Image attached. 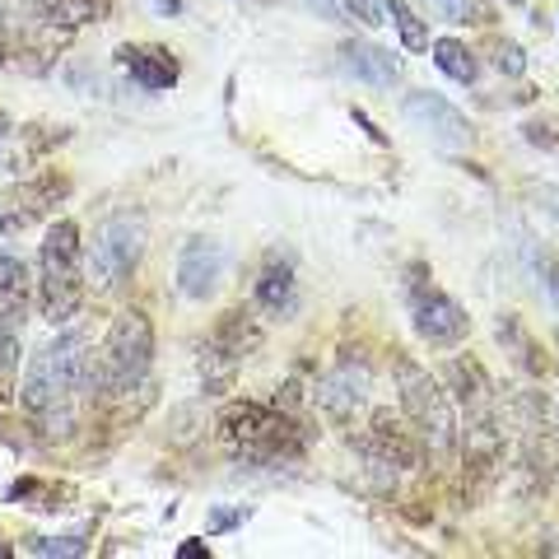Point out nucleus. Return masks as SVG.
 <instances>
[{
    "label": "nucleus",
    "mask_w": 559,
    "mask_h": 559,
    "mask_svg": "<svg viewBox=\"0 0 559 559\" xmlns=\"http://www.w3.org/2000/svg\"><path fill=\"white\" fill-rule=\"evenodd\" d=\"M117 66L127 70V75L140 84V90H150V94H159V90H173L182 75V66L178 57H173L168 47H140V43H127L117 51Z\"/></svg>",
    "instance_id": "11"
},
{
    "label": "nucleus",
    "mask_w": 559,
    "mask_h": 559,
    "mask_svg": "<svg viewBox=\"0 0 559 559\" xmlns=\"http://www.w3.org/2000/svg\"><path fill=\"white\" fill-rule=\"evenodd\" d=\"M178 559H210V550L201 546V540H182V546H178Z\"/></svg>",
    "instance_id": "25"
},
{
    "label": "nucleus",
    "mask_w": 559,
    "mask_h": 559,
    "mask_svg": "<svg viewBox=\"0 0 559 559\" xmlns=\"http://www.w3.org/2000/svg\"><path fill=\"white\" fill-rule=\"evenodd\" d=\"M33 308V280L28 266L14 252H0V318L24 322Z\"/></svg>",
    "instance_id": "13"
},
{
    "label": "nucleus",
    "mask_w": 559,
    "mask_h": 559,
    "mask_svg": "<svg viewBox=\"0 0 559 559\" xmlns=\"http://www.w3.org/2000/svg\"><path fill=\"white\" fill-rule=\"evenodd\" d=\"M355 121H359V127H364V131H369V140H373V145H388V135H382V131H378V127H373V121H369V117H364V112H355Z\"/></svg>",
    "instance_id": "26"
},
{
    "label": "nucleus",
    "mask_w": 559,
    "mask_h": 559,
    "mask_svg": "<svg viewBox=\"0 0 559 559\" xmlns=\"http://www.w3.org/2000/svg\"><path fill=\"white\" fill-rule=\"evenodd\" d=\"M294 289H299V280H294V266L285 257H275V261H266V266L257 271V304L266 308V312H289L294 308Z\"/></svg>",
    "instance_id": "14"
},
{
    "label": "nucleus",
    "mask_w": 559,
    "mask_h": 559,
    "mask_svg": "<svg viewBox=\"0 0 559 559\" xmlns=\"http://www.w3.org/2000/svg\"><path fill=\"white\" fill-rule=\"evenodd\" d=\"M429 47H433V66H439L448 80H457V84H476L480 61H476V51H471L466 43L443 38V43H429Z\"/></svg>",
    "instance_id": "16"
},
{
    "label": "nucleus",
    "mask_w": 559,
    "mask_h": 559,
    "mask_svg": "<svg viewBox=\"0 0 559 559\" xmlns=\"http://www.w3.org/2000/svg\"><path fill=\"white\" fill-rule=\"evenodd\" d=\"M546 197H550V201H555V205H550V210H555V215H559V191H546Z\"/></svg>",
    "instance_id": "28"
},
{
    "label": "nucleus",
    "mask_w": 559,
    "mask_h": 559,
    "mask_svg": "<svg viewBox=\"0 0 559 559\" xmlns=\"http://www.w3.org/2000/svg\"><path fill=\"white\" fill-rule=\"evenodd\" d=\"M382 10L396 20V28H401V43H406L411 51H425L429 47V28H425V20L406 5V0H382Z\"/></svg>",
    "instance_id": "20"
},
{
    "label": "nucleus",
    "mask_w": 559,
    "mask_h": 559,
    "mask_svg": "<svg viewBox=\"0 0 559 559\" xmlns=\"http://www.w3.org/2000/svg\"><path fill=\"white\" fill-rule=\"evenodd\" d=\"M359 448H364V457H369V462L392 466V471L415 466V457L425 452V448H419V439H415V429L406 425V415H396V411H373Z\"/></svg>",
    "instance_id": "8"
},
{
    "label": "nucleus",
    "mask_w": 559,
    "mask_h": 559,
    "mask_svg": "<svg viewBox=\"0 0 559 559\" xmlns=\"http://www.w3.org/2000/svg\"><path fill=\"white\" fill-rule=\"evenodd\" d=\"M392 378H396V401H401V415L406 425L415 429L419 448L433 466H448L462 448V429H457V406H452L448 388L433 373H425L419 364L411 359H396L392 364Z\"/></svg>",
    "instance_id": "2"
},
{
    "label": "nucleus",
    "mask_w": 559,
    "mask_h": 559,
    "mask_svg": "<svg viewBox=\"0 0 559 559\" xmlns=\"http://www.w3.org/2000/svg\"><path fill=\"white\" fill-rule=\"evenodd\" d=\"M345 70L359 75L364 84H373V90H396L401 75H406L396 51L373 47V43H345Z\"/></svg>",
    "instance_id": "12"
},
{
    "label": "nucleus",
    "mask_w": 559,
    "mask_h": 559,
    "mask_svg": "<svg viewBox=\"0 0 559 559\" xmlns=\"http://www.w3.org/2000/svg\"><path fill=\"white\" fill-rule=\"evenodd\" d=\"M489 51H495V66L503 75H522V70H527V51H522L513 38H489Z\"/></svg>",
    "instance_id": "21"
},
{
    "label": "nucleus",
    "mask_w": 559,
    "mask_h": 559,
    "mask_svg": "<svg viewBox=\"0 0 559 559\" xmlns=\"http://www.w3.org/2000/svg\"><path fill=\"white\" fill-rule=\"evenodd\" d=\"M84 369H90V355H84L80 331L75 336H57L47 349L33 355V369L24 378V411L51 439H61L75 425V392L84 388Z\"/></svg>",
    "instance_id": "1"
},
{
    "label": "nucleus",
    "mask_w": 559,
    "mask_h": 559,
    "mask_svg": "<svg viewBox=\"0 0 559 559\" xmlns=\"http://www.w3.org/2000/svg\"><path fill=\"white\" fill-rule=\"evenodd\" d=\"M28 555H57V559H70V555H84V540H70V536H33Z\"/></svg>",
    "instance_id": "22"
},
{
    "label": "nucleus",
    "mask_w": 559,
    "mask_h": 559,
    "mask_svg": "<svg viewBox=\"0 0 559 559\" xmlns=\"http://www.w3.org/2000/svg\"><path fill=\"white\" fill-rule=\"evenodd\" d=\"M540 275H546V294H550V304L559 308V261H546V266H540Z\"/></svg>",
    "instance_id": "24"
},
{
    "label": "nucleus",
    "mask_w": 559,
    "mask_h": 559,
    "mask_svg": "<svg viewBox=\"0 0 559 559\" xmlns=\"http://www.w3.org/2000/svg\"><path fill=\"white\" fill-rule=\"evenodd\" d=\"M140 257H145V224L131 215L103 219L90 242V275L98 285H121V280L135 271Z\"/></svg>",
    "instance_id": "7"
},
{
    "label": "nucleus",
    "mask_w": 559,
    "mask_h": 559,
    "mask_svg": "<svg viewBox=\"0 0 559 559\" xmlns=\"http://www.w3.org/2000/svg\"><path fill=\"white\" fill-rule=\"evenodd\" d=\"M219 439L229 448L234 462L248 466H271V462H289L304 452V433L289 415H280L257 401H234L219 415Z\"/></svg>",
    "instance_id": "3"
},
{
    "label": "nucleus",
    "mask_w": 559,
    "mask_h": 559,
    "mask_svg": "<svg viewBox=\"0 0 559 559\" xmlns=\"http://www.w3.org/2000/svg\"><path fill=\"white\" fill-rule=\"evenodd\" d=\"M5 229H14V219H5V215H0V234H5Z\"/></svg>",
    "instance_id": "29"
},
{
    "label": "nucleus",
    "mask_w": 559,
    "mask_h": 559,
    "mask_svg": "<svg viewBox=\"0 0 559 559\" xmlns=\"http://www.w3.org/2000/svg\"><path fill=\"white\" fill-rule=\"evenodd\" d=\"M401 112H406V121H415V127L433 140V145H443V150H466L471 145V121L452 108L448 98H439V94L411 90V98L401 103Z\"/></svg>",
    "instance_id": "9"
},
{
    "label": "nucleus",
    "mask_w": 559,
    "mask_h": 559,
    "mask_svg": "<svg viewBox=\"0 0 559 559\" xmlns=\"http://www.w3.org/2000/svg\"><path fill=\"white\" fill-rule=\"evenodd\" d=\"M224 275V248L215 238H191L178 252V289L182 299H210Z\"/></svg>",
    "instance_id": "10"
},
{
    "label": "nucleus",
    "mask_w": 559,
    "mask_h": 559,
    "mask_svg": "<svg viewBox=\"0 0 559 559\" xmlns=\"http://www.w3.org/2000/svg\"><path fill=\"white\" fill-rule=\"evenodd\" d=\"M38 304L43 318L51 326H66L80 312V294H84V271H80V229L75 219H57L43 234V252H38Z\"/></svg>",
    "instance_id": "5"
},
{
    "label": "nucleus",
    "mask_w": 559,
    "mask_h": 559,
    "mask_svg": "<svg viewBox=\"0 0 559 559\" xmlns=\"http://www.w3.org/2000/svg\"><path fill=\"white\" fill-rule=\"evenodd\" d=\"M112 0H33V20L43 24H61V28H80L108 14Z\"/></svg>",
    "instance_id": "15"
},
{
    "label": "nucleus",
    "mask_w": 559,
    "mask_h": 559,
    "mask_svg": "<svg viewBox=\"0 0 559 559\" xmlns=\"http://www.w3.org/2000/svg\"><path fill=\"white\" fill-rule=\"evenodd\" d=\"M341 5L349 10V20H359V24H369V28H378L382 20H388L382 0H341Z\"/></svg>",
    "instance_id": "23"
},
{
    "label": "nucleus",
    "mask_w": 559,
    "mask_h": 559,
    "mask_svg": "<svg viewBox=\"0 0 559 559\" xmlns=\"http://www.w3.org/2000/svg\"><path fill=\"white\" fill-rule=\"evenodd\" d=\"M154 364V322L145 312H121L112 331L103 336V349L84 369V388L98 396H127L145 382Z\"/></svg>",
    "instance_id": "4"
},
{
    "label": "nucleus",
    "mask_w": 559,
    "mask_h": 559,
    "mask_svg": "<svg viewBox=\"0 0 559 559\" xmlns=\"http://www.w3.org/2000/svg\"><path fill=\"white\" fill-rule=\"evenodd\" d=\"M406 289H411V322L419 331V341H429V345H462L471 336V318H466V308L457 299H448V294L439 285H429L425 280V266H415V280L406 275Z\"/></svg>",
    "instance_id": "6"
},
{
    "label": "nucleus",
    "mask_w": 559,
    "mask_h": 559,
    "mask_svg": "<svg viewBox=\"0 0 559 559\" xmlns=\"http://www.w3.org/2000/svg\"><path fill=\"white\" fill-rule=\"evenodd\" d=\"M429 10L448 24H471V28L495 24V5L489 0H429Z\"/></svg>",
    "instance_id": "18"
},
{
    "label": "nucleus",
    "mask_w": 559,
    "mask_h": 559,
    "mask_svg": "<svg viewBox=\"0 0 559 559\" xmlns=\"http://www.w3.org/2000/svg\"><path fill=\"white\" fill-rule=\"evenodd\" d=\"M5 135H10V121H5V112H0V150H5Z\"/></svg>",
    "instance_id": "27"
},
{
    "label": "nucleus",
    "mask_w": 559,
    "mask_h": 559,
    "mask_svg": "<svg viewBox=\"0 0 559 559\" xmlns=\"http://www.w3.org/2000/svg\"><path fill=\"white\" fill-rule=\"evenodd\" d=\"M499 336H503V345L513 349V359H518L527 373H546V369H550V364L540 359V349H536V341L527 336V331L518 336V322H513V318H503V322H499Z\"/></svg>",
    "instance_id": "19"
},
{
    "label": "nucleus",
    "mask_w": 559,
    "mask_h": 559,
    "mask_svg": "<svg viewBox=\"0 0 559 559\" xmlns=\"http://www.w3.org/2000/svg\"><path fill=\"white\" fill-rule=\"evenodd\" d=\"M20 392V322L0 318V406H10Z\"/></svg>",
    "instance_id": "17"
}]
</instances>
